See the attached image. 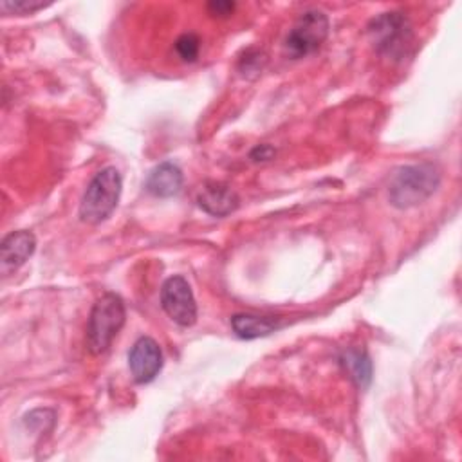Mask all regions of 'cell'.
<instances>
[{"label": "cell", "mask_w": 462, "mask_h": 462, "mask_svg": "<svg viewBox=\"0 0 462 462\" xmlns=\"http://www.w3.org/2000/svg\"><path fill=\"white\" fill-rule=\"evenodd\" d=\"M162 310L180 327H191L197 321V301L186 278L170 276L161 287Z\"/></svg>", "instance_id": "6"}, {"label": "cell", "mask_w": 462, "mask_h": 462, "mask_svg": "<svg viewBox=\"0 0 462 462\" xmlns=\"http://www.w3.org/2000/svg\"><path fill=\"white\" fill-rule=\"evenodd\" d=\"M36 249V236L27 231H13L7 236H4L0 244V269L2 274L7 276L13 271L20 269L34 253Z\"/></svg>", "instance_id": "8"}, {"label": "cell", "mask_w": 462, "mask_h": 462, "mask_svg": "<svg viewBox=\"0 0 462 462\" xmlns=\"http://www.w3.org/2000/svg\"><path fill=\"white\" fill-rule=\"evenodd\" d=\"M339 363L356 383L357 388L365 390L372 381V361L363 348H346L339 356Z\"/></svg>", "instance_id": "12"}, {"label": "cell", "mask_w": 462, "mask_h": 462, "mask_svg": "<svg viewBox=\"0 0 462 462\" xmlns=\"http://www.w3.org/2000/svg\"><path fill=\"white\" fill-rule=\"evenodd\" d=\"M440 184V171L431 162L399 168L388 186V200L399 209H408L430 199Z\"/></svg>", "instance_id": "1"}, {"label": "cell", "mask_w": 462, "mask_h": 462, "mask_svg": "<svg viewBox=\"0 0 462 462\" xmlns=\"http://www.w3.org/2000/svg\"><path fill=\"white\" fill-rule=\"evenodd\" d=\"M128 368L135 383L153 381L162 368V350L153 337H139L128 352Z\"/></svg>", "instance_id": "7"}, {"label": "cell", "mask_w": 462, "mask_h": 462, "mask_svg": "<svg viewBox=\"0 0 462 462\" xmlns=\"http://www.w3.org/2000/svg\"><path fill=\"white\" fill-rule=\"evenodd\" d=\"M121 189L123 179L117 168L106 166L97 171L81 197L79 218L87 224H99L106 220L119 202Z\"/></svg>", "instance_id": "2"}, {"label": "cell", "mask_w": 462, "mask_h": 462, "mask_svg": "<svg viewBox=\"0 0 462 462\" xmlns=\"http://www.w3.org/2000/svg\"><path fill=\"white\" fill-rule=\"evenodd\" d=\"M265 61H267V58H265V54H263L262 51H258V49H247V51L244 52V56L240 58V61H238V70H240L242 76L253 78V76H256V74L262 72Z\"/></svg>", "instance_id": "14"}, {"label": "cell", "mask_w": 462, "mask_h": 462, "mask_svg": "<svg viewBox=\"0 0 462 462\" xmlns=\"http://www.w3.org/2000/svg\"><path fill=\"white\" fill-rule=\"evenodd\" d=\"M282 327L278 318L256 314H235L231 318L233 332L242 339H256L273 334Z\"/></svg>", "instance_id": "11"}, {"label": "cell", "mask_w": 462, "mask_h": 462, "mask_svg": "<svg viewBox=\"0 0 462 462\" xmlns=\"http://www.w3.org/2000/svg\"><path fill=\"white\" fill-rule=\"evenodd\" d=\"M182 182H184V177H182V171L177 164L173 162H161L157 164L148 179H146V191L152 193L153 197H161V199H166V197H173L180 191L182 188Z\"/></svg>", "instance_id": "10"}, {"label": "cell", "mask_w": 462, "mask_h": 462, "mask_svg": "<svg viewBox=\"0 0 462 462\" xmlns=\"http://www.w3.org/2000/svg\"><path fill=\"white\" fill-rule=\"evenodd\" d=\"M274 155V148L269 144H260L251 152L253 161H269Z\"/></svg>", "instance_id": "17"}, {"label": "cell", "mask_w": 462, "mask_h": 462, "mask_svg": "<svg viewBox=\"0 0 462 462\" xmlns=\"http://www.w3.org/2000/svg\"><path fill=\"white\" fill-rule=\"evenodd\" d=\"M125 303L116 292L99 296L87 323V345L92 354H103L125 325Z\"/></svg>", "instance_id": "3"}, {"label": "cell", "mask_w": 462, "mask_h": 462, "mask_svg": "<svg viewBox=\"0 0 462 462\" xmlns=\"http://www.w3.org/2000/svg\"><path fill=\"white\" fill-rule=\"evenodd\" d=\"M328 18L318 9H309L294 22L285 36L283 49L292 60L305 58L318 51L328 36Z\"/></svg>", "instance_id": "5"}, {"label": "cell", "mask_w": 462, "mask_h": 462, "mask_svg": "<svg viewBox=\"0 0 462 462\" xmlns=\"http://www.w3.org/2000/svg\"><path fill=\"white\" fill-rule=\"evenodd\" d=\"M235 4L233 2H227V0H213L208 4V11L209 14L213 16H229L233 11H235Z\"/></svg>", "instance_id": "16"}, {"label": "cell", "mask_w": 462, "mask_h": 462, "mask_svg": "<svg viewBox=\"0 0 462 462\" xmlns=\"http://www.w3.org/2000/svg\"><path fill=\"white\" fill-rule=\"evenodd\" d=\"M175 52L186 63L195 61L199 58V54H200V38L195 32L180 34L175 40Z\"/></svg>", "instance_id": "13"}, {"label": "cell", "mask_w": 462, "mask_h": 462, "mask_svg": "<svg viewBox=\"0 0 462 462\" xmlns=\"http://www.w3.org/2000/svg\"><path fill=\"white\" fill-rule=\"evenodd\" d=\"M197 204L211 217H226L238 208L240 199L229 186L222 182H208L199 191Z\"/></svg>", "instance_id": "9"}, {"label": "cell", "mask_w": 462, "mask_h": 462, "mask_svg": "<svg viewBox=\"0 0 462 462\" xmlns=\"http://www.w3.org/2000/svg\"><path fill=\"white\" fill-rule=\"evenodd\" d=\"M51 4H43V2H34V0H16V2H9V0H4L0 4V9L5 13V14H32L43 7H47Z\"/></svg>", "instance_id": "15"}, {"label": "cell", "mask_w": 462, "mask_h": 462, "mask_svg": "<svg viewBox=\"0 0 462 462\" xmlns=\"http://www.w3.org/2000/svg\"><path fill=\"white\" fill-rule=\"evenodd\" d=\"M366 29L375 51L392 60L404 58L413 43L410 22L402 13L397 11L377 14L372 18Z\"/></svg>", "instance_id": "4"}]
</instances>
